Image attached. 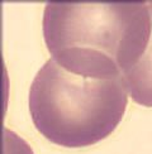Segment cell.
Segmentation results:
<instances>
[{
  "label": "cell",
  "mask_w": 152,
  "mask_h": 154,
  "mask_svg": "<svg viewBox=\"0 0 152 154\" xmlns=\"http://www.w3.org/2000/svg\"><path fill=\"white\" fill-rule=\"evenodd\" d=\"M151 15V32L143 54L129 71L123 75L127 91L132 100L142 106L152 107V2H147Z\"/></svg>",
  "instance_id": "3"
},
{
  "label": "cell",
  "mask_w": 152,
  "mask_h": 154,
  "mask_svg": "<svg viewBox=\"0 0 152 154\" xmlns=\"http://www.w3.org/2000/svg\"><path fill=\"white\" fill-rule=\"evenodd\" d=\"M42 28L51 58L62 67L123 76L144 52L151 15L147 2H48Z\"/></svg>",
  "instance_id": "1"
},
{
  "label": "cell",
  "mask_w": 152,
  "mask_h": 154,
  "mask_svg": "<svg viewBox=\"0 0 152 154\" xmlns=\"http://www.w3.org/2000/svg\"><path fill=\"white\" fill-rule=\"evenodd\" d=\"M123 76L94 77L49 58L29 88V112L36 129L51 143L84 148L109 137L127 107Z\"/></svg>",
  "instance_id": "2"
}]
</instances>
